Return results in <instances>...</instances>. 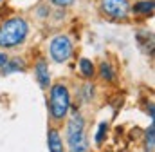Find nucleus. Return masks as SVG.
Wrapping results in <instances>:
<instances>
[{"label":"nucleus","instance_id":"obj_1","mask_svg":"<svg viewBox=\"0 0 155 152\" xmlns=\"http://www.w3.org/2000/svg\"><path fill=\"white\" fill-rule=\"evenodd\" d=\"M29 33V26L24 18H9L0 26V47H16L20 45Z\"/></svg>","mask_w":155,"mask_h":152},{"label":"nucleus","instance_id":"obj_2","mask_svg":"<svg viewBox=\"0 0 155 152\" xmlns=\"http://www.w3.org/2000/svg\"><path fill=\"white\" fill-rule=\"evenodd\" d=\"M49 107H51V114H52L54 119L65 118V114H67L69 107H71V96H69V91H67L65 85H61V83L52 85Z\"/></svg>","mask_w":155,"mask_h":152},{"label":"nucleus","instance_id":"obj_3","mask_svg":"<svg viewBox=\"0 0 155 152\" xmlns=\"http://www.w3.org/2000/svg\"><path fill=\"white\" fill-rule=\"evenodd\" d=\"M49 53H51V58L58 64H63L71 58L72 54V42L71 38L65 36V35H60V36L52 38L51 45H49Z\"/></svg>","mask_w":155,"mask_h":152},{"label":"nucleus","instance_id":"obj_4","mask_svg":"<svg viewBox=\"0 0 155 152\" xmlns=\"http://www.w3.org/2000/svg\"><path fill=\"white\" fill-rule=\"evenodd\" d=\"M101 9L105 15H108L116 20H123V18H126V15L130 11V4L126 0H103Z\"/></svg>","mask_w":155,"mask_h":152},{"label":"nucleus","instance_id":"obj_5","mask_svg":"<svg viewBox=\"0 0 155 152\" xmlns=\"http://www.w3.org/2000/svg\"><path fill=\"white\" fill-rule=\"evenodd\" d=\"M69 145H71V152H87V149H88L83 132L71 134V136H69Z\"/></svg>","mask_w":155,"mask_h":152},{"label":"nucleus","instance_id":"obj_6","mask_svg":"<svg viewBox=\"0 0 155 152\" xmlns=\"http://www.w3.org/2000/svg\"><path fill=\"white\" fill-rule=\"evenodd\" d=\"M35 73H36V78H38V83L41 87H47L51 78H49V67L45 64V60H38L36 67H35Z\"/></svg>","mask_w":155,"mask_h":152},{"label":"nucleus","instance_id":"obj_7","mask_svg":"<svg viewBox=\"0 0 155 152\" xmlns=\"http://www.w3.org/2000/svg\"><path fill=\"white\" fill-rule=\"evenodd\" d=\"M49 150L51 152H63V140L58 130H49Z\"/></svg>","mask_w":155,"mask_h":152},{"label":"nucleus","instance_id":"obj_8","mask_svg":"<svg viewBox=\"0 0 155 152\" xmlns=\"http://www.w3.org/2000/svg\"><path fill=\"white\" fill-rule=\"evenodd\" d=\"M83 127H85V121H83V118L76 114L71 121H69V127H67V136H71V134H78V132H83Z\"/></svg>","mask_w":155,"mask_h":152},{"label":"nucleus","instance_id":"obj_9","mask_svg":"<svg viewBox=\"0 0 155 152\" xmlns=\"http://www.w3.org/2000/svg\"><path fill=\"white\" fill-rule=\"evenodd\" d=\"M15 71H24V62L15 58V60H7L2 67V73L4 74H9V73H15Z\"/></svg>","mask_w":155,"mask_h":152},{"label":"nucleus","instance_id":"obj_10","mask_svg":"<svg viewBox=\"0 0 155 152\" xmlns=\"http://www.w3.org/2000/svg\"><path fill=\"white\" fill-rule=\"evenodd\" d=\"M134 13L152 15V13H153V2H152V0H143V2L134 4Z\"/></svg>","mask_w":155,"mask_h":152},{"label":"nucleus","instance_id":"obj_11","mask_svg":"<svg viewBox=\"0 0 155 152\" xmlns=\"http://www.w3.org/2000/svg\"><path fill=\"white\" fill-rule=\"evenodd\" d=\"M79 69H81L83 76H87V78H90V76L94 74V65H92V62L87 60V58H81V60H79Z\"/></svg>","mask_w":155,"mask_h":152},{"label":"nucleus","instance_id":"obj_12","mask_svg":"<svg viewBox=\"0 0 155 152\" xmlns=\"http://www.w3.org/2000/svg\"><path fill=\"white\" fill-rule=\"evenodd\" d=\"M99 74L101 78H105V80H114V71H112V67H110V64H107V62H103L101 65H99Z\"/></svg>","mask_w":155,"mask_h":152},{"label":"nucleus","instance_id":"obj_13","mask_svg":"<svg viewBox=\"0 0 155 152\" xmlns=\"http://www.w3.org/2000/svg\"><path fill=\"white\" fill-rule=\"evenodd\" d=\"M153 130H155V127H153V123H152L150 129H148V132H146V150L148 152L153 150Z\"/></svg>","mask_w":155,"mask_h":152},{"label":"nucleus","instance_id":"obj_14","mask_svg":"<svg viewBox=\"0 0 155 152\" xmlns=\"http://www.w3.org/2000/svg\"><path fill=\"white\" fill-rule=\"evenodd\" d=\"M107 123H101L99 125V129H97V134H96V143L97 145H101L103 143V138H105V134H107Z\"/></svg>","mask_w":155,"mask_h":152},{"label":"nucleus","instance_id":"obj_15","mask_svg":"<svg viewBox=\"0 0 155 152\" xmlns=\"http://www.w3.org/2000/svg\"><path fill=\"white\" fill-rule=\"evenodd\" d=\"M56 7H67V5H72L74 0H51Z\"/></svg>","mask_w":155,"mask_h":152},{"label":"nucleus","instance_id":"obj_16","mask_svg":"<svg viewBox=\"0 0 155 152\" xmlns=\"http://www.w3.org/2000/svg\"><path fill=\"white\" fill-rule=\"evenodd\" d=\"M7 62V56L4 54V53H0V67H4V64Z\"/></svg>","mask_w":155,"mask_h":152}]
</instances>
